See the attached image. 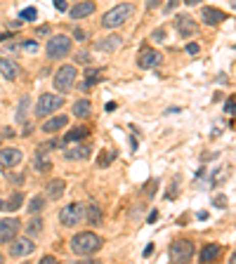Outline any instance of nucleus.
Instances as JSON below:
<instances>
[{"instance_id": "nucleus-1", "label": "nucleus", "mask_w": 236, "mask_h": 264, "mask_svg": "<svg viewBox=\"0 0 236 264\" xmlns=\"http://www.w3.org/2000/svg\"><path fill=\"white\" fill-rule=\"evenodd\" d=\"M102 243H104V241H102L97 233L83 231V233H76L74 238H71V250H74L76 255H83V257H87V255H92V252L100 250Z\"/></svg>"}, {"instance_id": "nucleus-2", "label": "nucleus", "mask_w": 236, "mask_h": 264, "mask_svg": "<svg viewBox=\"0 0 236 264\" xmlns=\"http://www.w3.org/2000/svg\"><path fill=\"white\" fill-rule=\"evenodd\" d=\"M132 14H135V7H132L130 3L116 5L113 10H109V12L102 17V26H104V29H118V26H123Z\"/></svg>"}, {"instance_id": "nucleus-3", "label": "nucleus", "mask_w": 236, "mask_h": 264, "mask_svg": "<svg viewBox=\"0 0 236 264\" xmlns=\"http://www.w3.org/2000/svg\"><path fill=\"white\" fill-rule=\"evenodd\" d=\"M64 106V97L59 94H52V92H45L38 97V104H36V116L38 118H45V116H52L57 111Z\"/></svg>"}, {"instance_id": "nucleus-4", "label": "nucleus", "mask_w": 236, "mask_h": 264, "mask_svg": "<svg viewBox=\"0 0 236 264\" xmlns=\"http://www.w3.org/2000/svg\"><path fill=\"white\" fill-rule=\"evenodd\" d=\"M194 252H196V248H194L192 241H186V238H177V241L173 243V246H170L168 257H170V262L182 264V262H189V259L194 257Z\"/></svg>"}, {"instance_id": "nucleus-5", "label": "nucleus", "mask_w": 236, "mask_h": 264, "mask_svg": "<svg viewBox=\"0 0 236 264\" xmlns=\"http://www.w3.org/2000/svg\"><path fill=\"white\" fill-rule=\"evenodd\" d=\"M83 220H85V205L83 203H68V205H64L59 210V222L64 227H76Z\"/></svg>"}, {"instance_id": "nucleus-6", "label": "nucleus", "mask_w": 236, "mask_h": 264, "mask_svg": "<svg viewBox=\"0 0 236 264\" xmlns=\"http://www.w3.org/2000/svg\"><path fill=\"white\" fill-rule=\"evenodd\" d=\"M76 78H78V68H76L74 64H64L55 76V87L59 92H68V90L76 85Z\"/></svg>"}, {"instance_id": "nucleus-7", "label": "nucleus", "mask_w": 236, "mask_h": 264, "mask_svg": "<svg viewBox=\"0 0 236 264\" xmlns=\"http://www.w3.org/2000/svg\"><path fill=\"white\" fill-rule=\"evenodd\" d=\"M45 52H48L50 59H62V57H66L68 52H71V38L68 36H52L48 47H45Z\"/></svg>"}, {"instance_id": "nucleus-8", "label": "nucleus", "mask_w": 236, "mask_h": 264, "mask_svg": "<svg viewBox=\"0 0 236 264\" xmlns=\"http://www.w3.org/2000/svg\"><path fill=\"white\" fill-rule=\"evenodd\" d=\"M19 227H21V222L14 220V217H5V220H0V243H10V241L17 238Z\"/></svg>"}, {"instance_id": "nucleus-9", "label": "nucleus", "mask_w": 236, "mask_h": 264, "mask_svg": "<svg viewBox=\"0 0 236 264\" xmlns=\"http://www.w3.org/2000/svg\"><path fill=\"white\" fill-rule=\"evenodd\" d=\"M175 29L180 31V36L189 38V36H196V31H199V24L194 21L189 14H177V19H175Z\"/></svg>"}, {"instance_id": "nucleus-10", "label": "nucleus", "mask_w": 236, "mask_h": 264, "mask_svg": "<svg viewBox=\"0 0 236 264\" xmlns=\"http://www.w3.org/2000/svg\"><path fill=\"white\" fill-rule=\"evenodd\" d=\"M161 62H163L161 52H156V50H151V47H144L142 52H139V57H137L139 68H154V66H158Z\"/></svg>"}, {"instance_id": "nucleus-11", "label": "nucleus", "mask_w": 236, "mask_h": 264, "mask_svg": "<svg viewBox=\"0 0 236 264\" xmlns=\"http://www.w3.org/2000/svg\"><path fill=\"white\" fill-rule=\"evenodd\" d=\"M36 250V243H33L31 238H19V241H14L12 246H10V255L12 257H29L31 252Z\"/></svg>"}, {"instance_id": "nucleus-12", "label": "nucleus", "mask_w": 236, "mask_h": 264, "mask_svg": "<svg viewBox=\"0 0 236 264\" xmlns=\"http://www.w3.org/2000/svg\"><path fill=\"white\" fill-rule=\"evenodd\" d=\"M21 163V151L19 149H0V165L14 167Z\"/></svg>"}, {"instance_id": "nucleus-13", "label": "nucleus", "mask_w": 236, "mask_h": 264, "mask_svg": "<svg viewBox=\"0 0 236 264\" xmlns=\"http://www.w3.org/2000/svg\"><path fill=\"white\" fill-rule=\"evenodd\" d=\"M201 17H203V24H208V26H218V24H222L224 19H227V14H224L222 10H218V7H203Z\"/></svg>"}, {"instance_id": "nucleus-14", "label": "nucleus", "mask_w": 236, "mask_h": 264, "mask_svg": "<svg viewBox=\"0 0 236 264\" xmlns=\"http://www.w3.org/2000/svg\"><path fill=\"white\" fill-rule=\"evenodd\" d=\"M121 43H123L121 36L113 33V36H106V38H102V40H97V43H95V50H97V52H116V50L121 47Z\"/></svg>"}, {"instance_id": "nucleus-15", "label": "nucleus", "mask_w": 236, "mask_h": 264, "mask_svg": "<svg viewBox=\"0 0 236 264\" xmlns=\"http://www.w3.org/2000/svg\"><path fill=\"white\" fill-rule=\"evenodd\" d=\"M0 74L7 80H17L19 74H21V68H19L12 59H0Z\"/></svg>"}, {"instance_id": "nucleus-16", "label": "nucleus", "mask_w": 236, "mask_h": 264, "mask_svg": "<svg viewBox=\"0 0 236 264\" xmlns=\"http://www.w3.org/2000/svg\"><path fill=\"white\" fill-rule=\"evenodd\" d=\"M229 177H231V165H220V167H215V172L210 175V184L213 186H222Z\"/></svg>"}, {"instance_id": "nucleus-17", "label": "nucleus", "mask_w": 236, "mask_h": 264, "mask_svg": "<svg viewBox=\"0 0 236 264\" xmlns=\"http://www.w3.org/2000/svg\"><path fill=\"white\" fill-rule=\"evenodd\" d=\"M95 12V3L85 0V3H78L76 7H71V17L74 19H83V17H90Z\"/></svg>"}, {"instance_id": "nucleus-18", "label": "nucleus", "mask_w": 236, "mask_h": 264, "mask_svg": "<svg viewBox=\"0 0 236 264\" xmlns=\"http://www.w3.org/2000/svg\"><path fill=\"white\" fill-rule=\"evenodd\" d=\"M220 252H222V248H220L218 243H208V246L201 250V262H215V259L220 257Z\"/></svg>"}, {"instance_id": "nucleus-19", "label": "nucleus", "mask_w": 236, "mask_h": 264, "mask_svg": "<svg viewBox=\"0 0 236 264\" xmlns=\"http://www.w3.org/2000/svg\"><path fill=\"white\" fill-rule=\"evenodd\" d=\"M90 156V147L87 144H76L74 149H68L66 151V158L68 160H83Z\"/></svg>"}, {"instance_id": "nucleus-20", "label": "nucleus", "mask_w": 236, "mask_h": 264, "mask_svg": "<svg viewBox=\"0 0 236 264\" xmlns=\"http://www.w3.org/2000/svg\"><path fill=\"white\" fill-rule=\"evenodd\" d=\"M66 123H68V118L66 116H55V118H50L48 123L43 125V132H57V130H62V128H66Z\"/></svg>"}, {"instance_id": "nucleus-21", "label": "nucleus", "mask_w": 236, "mask_h": 264, "mask_svg": "<svg viewBox=\"0 0 236 264\" xmlns=\"http://www.w3.org/2000/svg\"><path fill=\"white\" fill-rule=\"evenodd\" d=\"M85 217H87V222H90V224H92V227H100L102 224V220H104V217H102V210H100V205H87V210H85Z\"/></svg>"}, {"instance_id": "nucleus-22", "label": "nucleus", "mask_w": 236, "mask_h": 264, "mask_svg": "<svg viewBox=\"0 0 236 264\" xmlns=\"http://www.w3.org/2000/svg\"><path fill=\"white\" fill-rule=\"evenodd\" d=\"M64 179H52L50 184H48V196L52 198V201H57V198L64 196Z\"/></svg>"}, {"instance_id": "nucleus-23", "label": "nucleus", "mask_w": 236, "mask_h": 264, "mask_svg": "<svg viewBox=\"0 0 236 264\" xmlns=\"http://www.w3.org/2000/svg\"><path fill=\"white\" fill-rule=\"evenodd\" d=\"M90 111H92V104L87 102V99H78L74 104V116L76 118H87L90 116Z\"/></svg>"}, {"instance_id": "nucleus-24", "label": "nucleus", "mask_w": 236, "mask_h": 264, "mask_svg": "<svg viewBox=\"0 0 236 264\" xmlns=\"http://www.w3.org/2000/svg\"><path fill=\"white\" fill-rule=\"evenodd\" d=\"M113 158H116V149H102L100 158H97V165H100V167H106Z\"/></svg>"}, {"instance_id": "nucleus-25", "label": "nucleus", "mask_w": 236, "mask_h": 264, "mask_svg": "<svg viewBox=\"0 0 236 264\" xmlns=\"http://www.w3.org/2000/svg\"><path fill=\"white\" fill-rule=\"evenodd\" d=\"M102 80V71L100 68H90L85 74V83H83V90H87V87L92 85V83H100Z\"/></svg>"}, {"instance_id": "nucleus-26", "label": "nucleus", "mask_w": 236, "mask_h": 264, "mask_svg": "<svg viewBox=\"0 0 236 264\" xmlns=\"http://www.w3.org/2000/svg\"><path fill=\"white\" fill-rule=\"evenodd\" d=\"M87 135V128H76V130H71L66 137H64V141L66 144H71V141H78V139H83V137Z\"/></svg>"}, {"instance_id": "nucleus-27", "label": "nucleus", "mask_w": 236, "mask_h": 264, "mask_svg": "<svg viewBox=\"0 0 236 264\" xmlns=\"http://www.w3.org/2000/svg\"><path fill=\"white\" fill-rule=\"evenodd\" d=\"M24 203V196H21V191H17V194H12V198L5 203L7 210H19V205Z\"/></svg>"}, {"instance_id": "nucleus-28", "label": "nucleus", "mask_w": 236, "mask_h": 264, "mask_svg": "<svg viewBox=\"0 0 236 264\" xmlns=\"http://www.w3.org/2000/svg\"><path fill=\"white\" fill-rule=\"evenodd\" d=\"M26 231H29V236H36V233L43 231V220L38 217V220H31L29 224H26Z\"/></svg>"}, {"instance_id": "nucleus-29", "label": "nucleus", "mask_w": 236, "mask_h": 264, "mask_svg": "<svg viewBox=\"0 0 236 264\" xmlns=\"http://www.w3.org/2000/svg\"><path fill=\"white\" fill-rule=\"evenodd\" d=\"M45 208V198L43 196H33L31 203H29V212H40Z\"/></svg>"}, {"instance_id": "nucleus-30", "label": "nucleus", "mask_w": 236, "mask_h": 264, "mask_svg": "<svg viewBox=\"0 0 236 264\" xmlns=\"http://www.w3.org/2000/svg\"><path fill=\"white\" fill-rule=\"evenodd\" d=\"M213 205H215V208H220V210H224L227 205H229V201H227V196H224V194H218V196L213 198Z\"/></svg>"}, {"instance_id": "nucleus-31", "label": "nucleus", "mask_w": 236, "mask_h": 264, "mask_svg": "<svg viewBox=\"0 0 236 264\" xmlns=\"http://www.w3.org/2000/svg\"><path fill=\"white\" fill-rule=\"evenodd\" d=\"M19 17L24 19V21H33V19H36V10H33V7H26V10H21Z\"/></svg>"}, {"instance_id": "nucleus-32", "label": "nucleus", "mask_w": 236, "mask_h": 264, "mask_svg": "<svg viewBox=\"0 0 236 264\" xmlns=\"http://www.w3.org/2000/svg\"><path fill=\"white\" fill-rule=\"evenodd\" d=\"M21 50H26V52H38V43H33V40H29V43H21Z\"/></svg>"}, {"instance_id": "nucleus-33", "label": "nucleus", "mask_w": 236, "mask_h": 264, "mask_svg": "<svg viewBox=\"0 0 236 264\" xmlns=\"http://www.w3.org/2000/svg\"><path fill=\"white\" fill-rule=\"evenodd\" d=\"M154 40H156V43H163V40H166V31H163V29H156V31H154Z\"/></svg>"}, {"instance_id": "nucleus-34", "label": "nucleus", "mask_w": 236, "mask_h": 264, "mask_svg": "<svg viewBox=\"0 0 236 264\" xmlns=\"http://www.w3.org/2000/svg\"><path fill=\"white\" fill-rule=\"evenodd\" d=\"M199 43H189L186 45V55H199Z\"/></svg>"}, {"instance_id": "nucleus-35", "label": "nucleus", "mask_w": 236, "mask_h": 264, "mask_svg": "<svg viewBox=\"0 0 236 264\" xmlns=\"http://www.w3.org/2000/svg\"><path fill=\"white\" fill-rule=\"evenodd\" d=\"M26 104H29V99H21V111H17V121H24V109H26Z\"/></svg>"}, {"instance_id": "nucleus-36", "label": "nucleus", "mask_w": 236, "mask_h": 264, "mask_svg": "<svg viewBox=\"0 0 236 264\" xmlns=\"http://www.w3.org/2000/svg\"><path fill=\"white\" fill-rule=\"evenodd\" d=\"M55 7L59 10V12H66L68 7H66V0H55Z\"/></svg>"}, {"instance_id": "nucleus-37", "label": "nucleus", "mask_w": 236, "mask_h": 264, "mask_svg": "<svg viewBox=\"0 0 236 264\" xmlns=\"http://www.w3.org/2000/svg\"><path fill=\"white\" fill-rule=\"evenodd\" d=\"M76 59H78V62H83V64H87V62H90V55H87V52H78V57H76Z\"/></svg>"}, {"instance_id": "nucleus-38", "label": "nucleus", "mask_w": 236, "mask_h": 264, "mask_svg": "<svg viewBox=\"0 0 236 264\" xmlns=\"http://www.w3.org/2000/svg\"><path fill=\"white\" fill-rule=\"evenodd\" d=\"M158 3H161V0H147V10H156Z\"/></svg>"}, {"instance_id": "nucleus-39", "label": "nucleus", "mask_w": 236, "mask_h": 264, "mask_svg": "<svg viewBox=\"0 0 236 264\" xmlns=\"http://www.w3.org/2000/svg\"><path fill=\"white\" fill-rule=\"evenodd\" d=\"M175 7H177V0H168V5H166V12H173Z\"/></svg>"}, {"instance_id": "nucleus-40", "label": "nucleus", "mask_w": 236, "mask_h": 264, "mask_svg": "<svg viewBox=\"0 0 236 264\" xmlns=\"http://www.w3.org/2000/svg\"><path fill=\"white\" fill-rule=\"evenodd\" d=\"M180 184V177H175V186ZM177 196V189H173V191H168V198H175Z\"/></svg>"}, {"instance_id": "nucleus-41", "label": "nucleus", "mask_w": 236, "mask_h": 264, "mask_svg": "<svg viewBox=\"0 0 236 264\" xmlns=\"http://www.w3.org/2000/svg\"><path fill=\"white\" fill-rule=\"evenodd\" d=\"M55 262H57V259L52 257V255H48V257H43V262H40V264H55Z\"/></svg>"}, {"instance_id": "nucleus-42", "label": "nucleus", "mask_w": 236, "mask_h": 264, "mask_svg": "<svg viewBox=\"0 0 236 264\" xmlns=\"http://www.w3.org/2000/svg\"><path fill=\"white\" fill-rule=\"evenodd\" d=\"M74 36H76V40H85V38H87V36H85V31H76Z\"/></svg>"}, {"instance_id": "nucleus-43", "label": "nucleus", "mask_w": 236, "mask_h": 264, "mask_svg": "<svg viewBox=\"0 0 236 264\" xmlns=\"http://www.w3.org/2000/svg\"><path fill=\"white\" fill-rule=\"evenodd\" d=\"M151 252H154V243H151V246H147V248H144V257H149Z\"/></svg>"}, {"instance_id": "nucleus-44", "label": "nucleus", "mask_w": 236, "mask_h": 264, "mask_svg": "<svg viewBox=\"0 0 236 264\" xmlns=\"http://www.w3.org/2000/svg\"><path fill=\"white\" fill-rule=\"evenodd\" d=\"M199 3H203V0H184V5H189V7H192V5H199Z\"/></svg>"}, {"instance_id": "nucleus-45", "label": "nucleus", "mask_w": 236, "mask_h": 264, "mask_svg": "<svg viewBox=\"0 0 236 264\" xmlns=\"http://www.w3.org/2000/svg\"><path fill=\"white\" fill-rule=\"evenodd\" d=\"M106 111H111V113H113V111H116V104H113V102H109V104H106Z\"/></svg>"}, {"instance_id": "nucleus-46", "label": "nucleus", "mask_w": 236, "mask_h": 264, "mask_svg": "<svg viewBox=\"0 0 236 264\" xmlns=\"http://www.w3.org/2000/svg\"><path fill=\"white\" fill-rule=\"evenodd\" d=\"M229 262H231V264H236V252H234V255H231V259H229Z\"/></svg>"}, {"instance_id": "nucleus-47", "label": "nucleus", "mask_w": 236, "mask_h": 264, "mask_svg": "<svg viewBox=\"0 0 236 264\" xmlns=\"http://www.w3.org/2000/svg\"><path fill=\"white\" fill-rule=\"evenodd\" d=\"M7 38V33H0V43H3V40H5Z\"/></svg>"}, {"instance_id": "nucleus-48", "label": "nucleus", "mask_w": 236, "mask_h": 264, "mask_svg": "<svg viewBox=\"0 0 236 264\" xmlns=\"http://www.w3.org/2000/svg\"><path fill=\"white\" fill-rule=\"evenodd\" d=\"M229 3H231V7H234V10H236V0H229Z\"/></svg>"}, {"instance_id": "nucleus-49", "label": "nucleus", "mask_w": 236, "mask_h": 264, "mask_svg": "<svg viewBox=\"0 0 236 264\" xmlns=\"http://www.w3.org/2000/svg\"><path fill=\"white\" fill-rule=\"evenodd\" d=\"M0 262H5V257H3V252H0Z\"/></svg>"}, {"instance_id": "nucleus-50", "label": "nucleus", "mask_w": 236, "mask_h": 264, "mask_svg": "<svg viewBox=\"0 0 236 264\" xmlns=\"http://www.w3.org/2000/svg\"><path fill=\"white\" fill-rule=\"evenodd\" d=\"M0 208H5V203H3V201H0Z\"/></svg>"}, {"instance_id": "nucleus-51", "label": "nucleus", "mask_w": 236, "mask_h": 264, "mask_svg": "<svg viewBox=\"0 0 236 264\" xmlns=\"http://www.w3.org/2000/svg\"><path fill=\"white\" fill-rule=\"evenodd\" d=\"M0 139H3V135H0Z\"/></svg>"}]
</instances>
